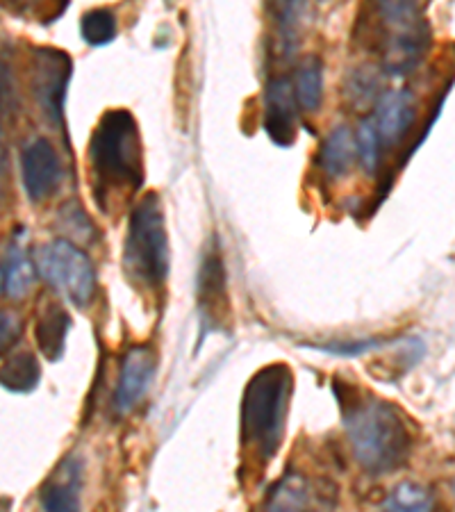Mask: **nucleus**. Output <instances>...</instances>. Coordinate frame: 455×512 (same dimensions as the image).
Returning a JSON list of instances; mask_svg holds the SVG:
<instances>
[{
  "mask_svg": "<svg viewBox=\"0 0 455 512\" xmlns=\"http://www.w3.org/2000/svg\"><path fill=\"white\" fill-rule=\"evenodd\" d=\"M157 355L151 346H132L121 360L117 390L112 396L114 415L126 417L144 401L155 378Z\"/></svg>",
  "mask_w": 455,
  "mask_h": 512,
  "instance_id": "nucleus-7",
  "label": "nucleus"
},
{
  "mask_svg": "<svg viewBox=\"0 0 455 512\" xmlns=\"http://www.w3.org/2000/svg\"><path fill=\"white\" fill-rule=\"evenodd\" d=\"M294 390L287 365H269L246 383L242 399V444L260 465H269L285 435V417Z\"/></svg>",
  "mask_w": 455,
  "mask_h": 512,
  "instance_id": "nucleus-3",
  "label": "nucleus"
},
{
  "mask_svg": "<svg viewBox=\"0 0 455 512\" xmlns=\"http://www.w3.org/2000/svg\"><path fill=\"white\" fill-rule=\"evenodd\" d=\"M37 271L48 285L64 294L73 305L87 308L96 296V269L89 255L60 237L37 251Z\"/></svg>",
  "mask_w": 455,
  "mask_h": 512,
  "instance_id": "nucleus-5",
  "label": "nucleus"
},
{
  "mask_svg": "<svg viewBox=\"0 0 455 512\" xmlns=\"http://www.w3.org/2000/svg\"><path fill=\"white\" fill-rule=\"evenodd\" d=\"M198 294H201L203 312H219L217 308L226 305V269L217 251L205 255L201 264V276H198Z\"/></svg>",
  "mask_w": 455,
  "mask_h": 512,
  "instance_id": "nucleus-16",
  "label": "nucleus"
},
{
  "mask_svg": "<svg viewBox=\"0 0 455 512\" xmlns=\"http://www.w3.org/2000/svg\"><path fill=\"white\" fill-rule=\"evenodd\" d=\"M346 94L353 98V105H369L378 94L376 71L371 69L353 71L349 85H346Z\"/></svg>",
  "mask_w": 455,
  "mask_h": 512,
  "instance_id": "nucleus-24",
  "label": "nucleus"
},
{
  "mask_svg": "<svg viewBox=\"0 0 455 512\" xmlns=\"http://www.w3.org/2000/svg\"><path fill=\"white\" fill-rule=\"evenodd\" d=\"M385 510H415V512H424V510H433L435 508V497L428 487L419 485V483H401L394 487V492L387 497L383 503Z\"/></svg>",
  "mask_w": 455,
  "mask_h": 512,
  "instance_id": "nucleus-22",
  "label": "nucleus"
},
{
  "mask_svg": "<svg viewBox=\"0 0 455 512\" xmlns=\"http://www.w3.org/2000/svg\"><path fill=\"white\" fill-rule=\"evenodd\" d=\"M12 12L23 16H39L41 21H53L66 10V0H5Z\"/></svg>",
  "mask_w": 455,
  "mask_h": 512,
  "instance_id": "nucleus-23",
  "label": "nucleus"
},
{
  "mask_svg": "<svg viewBox=\"0 0 455 512\" xmlns=\"http://www.w3.org/2000/svg\"><path fill=\"white\" fill-rule=\"evenodd\" d=\"M267 510H301L310 506V485L301 474H287L273 487L267 503Z\"/></svg>",
  "mask_w": 455,
  "mask_h": 512,
  "instance_id": "nucleus-18",
  "label": "nucleus"
},
{
  "mask_svg": "<svg viewBox=\"0 0 455 512\" xmlns=\"http://www.w3.org/2000/svg\"><path fill=\"white\" fill-rule=\"evenodd\" d=\"M117 16L105 7H96L82 14L80 19V35L89 46H107L117 37Z\"/></svg>",
  "mask_w": 455,
  "mask_h": 512,
  "instance_id": "nucleus-20",
  "label": "nucleus"
},
{
  "mask_svg": "<svg viewBox=\"0 0 455 512\" xmlns=\"http://www.w3.org/2000/svg\"><path fill=\"white\" fill-rule=\"evenodd\" d=\"M10 96H12L10 73H7L5 64H0V201H3V194H5V173H7L5 142H3V119H5L7 107H10Z\"/></svg>",
  "mask_w": 455,
  "mask_h": 512,
  "instance_id": "nucleus-25",
  "label": "nucleus"
},
{
  "mask_svg": "<svg viewBox=\"0 0 455 512\" xmlns=\"http://www.w3.org/2000/svg\"><path fill=\"white\" fill-rule=\"evenodd\" d=\"M23 333V321L16 312H0V355L7 353L12 346L19 342Z\"/></svg>",
  "mask_w": 455,
  "mask_h": 512,
  "instance_id": "nucleus-26",
  "label": "nucleus"
},
{
  "mask_svg": "<svg viewBox=\"0 0 455 512\" xmlns=\"http://www.w3.org/2000/svg\"><path fill=\"white\" fill-rule=\"evenodd\" d=\"M41 381V365L35 355L23 351L14 353L12 358H7L3 365H0V385L5 390L26 394L32 392Z\"/></svg>",
  "mask_w": 455,
  "mask_h": 512,
  "instance_id": "nucleus-15",
  "label": "nucleus"
},
{
  "mask_svg": "<svg viewBox=\"0 0 455 512\" xmlns=\"http://www.w3.org/2000/svg\"><path fill=\"white\" fill-rule=\"evenodd\" d=\"M383 342L378 340H364V342H339V344H324L317 346V349L326 351V353H335V355H362L367 351H374Z\"/></svg>",
  "mask_w": 455,
  "mask_h": 512,
  "instance_id": "nucleus-27",
  "label": "nucleus"
},
{
  "mask_svg": "<svg viewBox=\"0 0 455 512\" xmlns=\"http://www.w3.org/2000/svg\"><path fill=\"white\" fill-rule=\"evenodd\" d=\"M376 121L378 135L385 146L401 144L417 121L415 96L408 89H394L378 98L376 110L371 114Z\"/></svg>",
  "mask_w": 455,
  "mask_h": 512,
  "instance_id": "nucleus-10",
  "label": "nucleus"
},
{
  "mask_svg": "<svg viewBox=\"0 0 455 512\" xmlns=\"http://www.w3.org/2000/svg\"><path fill=\"white\" fill-rule=\"evenodd\" d=\"M80 490H82V462L69 456L60 462L44 485L41 492V508L60 512V510H78L80 508Z\"/></svg>",
  "mask_w": 455,
  "mask_h": 512,
  "instance_id": "nucleus-11",
  "label": "nucleus"
},
{
  "mask_svg": "<svg viewBox=\"0 0 455 512\" xmlns=\"http://www.w3.org/2000/svg\"><path fill=\"white\" fill-rule=\"evenodd\" d=\"M294 80L289 76L271 78L264 87V130L278 146H292L299 114Z\"/></svg>",
  "mask_w": 455,
  "mask_h": 512,
  "instance_id": "nucleus-9",
  "label": "nucleus"
},
{
  "mask_svg": "<svg viewBox=\"0 0 455 512\" xmlns=\"http://www.w3.org/2000/svg\"><path fill=\"white\" fill-rule=\"evenodd\" d=\"M71 78L69 55L55 48H37L32 57V94L53 128L62 126L66 85Z\"/></svg>",
  "mask_w": 455,
  "mask_h": 512,
  "instance_id": "nucleus-6",
  "label": "nucleus"
},
{
  "mask_svg": "<svg viewBox=\"0 0 455 512\" xmlns=\"http://www.w3.org/2000/svg\"><path fill=\"white\" fill-rule=\"evenodd\" d=\"M21 176L23 189L32 203L46 201L57 192L62 183V162L48 139L39 137L23 148Z\"/></svg>",
  "mask_w": 455,
  "mask_h": 512,
  "instance_id": "nucleus-8",
  "label": "nucleus"
},
{
  "mask_svg": "<svg viewBox=\"0 0 455 512\" xmlns=\"http://www.w3.org/2000/svg\"><path fill=\"white\" fill-rule=\"evenodd\" d=\"M71 330V317L60 303H46L41 308L35 326V340L41 355L48 362H57L64 355L66 337Z\"/></svg>",
  "mask_w": 455,
  "mask_h": 512,
  "instance_id": "nucleus-12",
  "label": "nucleus"
},
{
  "mask_svg": "<svg viewBox=\"0 0 455 512\" xmlns=\"http://www.w3.org/2000/svg\"><path fill=\"white\" fill-rule=\"evenodd\" d=\"M3 283H5V278H3V271H0V289H3Z\"/></svg>",
  "mask_w": 455,
  "mask_h": 512,
  "instance_id": "nucleus-28",
  "label": "nucleus"
},
{
  "mask_svg": "<svg viewBox=\"0 0 455 512\" xmlns=\"http://www.w3.org/2000/svg\"><path fill=\"white\" fill-rule=\"evenodd\" d=\"M271 16L276 21L280 41H283L285 51H292L299 41L301 23L308 12V0H269Z\"/></svg>",
  "mask_w": 455,
  "mask_h": 512,
  "instance_id": "nucleus-17",
  "label": "nucleus"
},
{
  "mask_svg": "<svg viewBox=\"0 0 455 512\" xmlns=\"http://www.w3.org/2000/svg\"><path fill=\"white\" fill-rule=\"evenodd\" d=\"M89 171L98 205L137 192L144 180L142 142L128 110H107L89 139Z\"/></svg>",
  "mask_w": 455,
  "mask_h": 512,
  "instance_id": "nucleus-2",
  "label": "nucleus"
},
{
  "mask_svg": "<svg viewBox=\"0 0 455 512\" xmlns=\"http://www.w3.org/2000/svg\"><path fill=\"white\" fill-rule=\"evenodd\" d=\"M294 92L303 112H319L321 101H324V64L319 57H305L299 64V71L294 76Z\"/></svg>",
  "mask_w": 455,
  "mask_h": 512,
  "instance_id": "nucleus-14",
  "label": "nucleus"
},
{
  "mask_svg": "<svg viewBox=\"0 0 455 512\" xmlns=\"http://www.w3.org/2000/svg\"><path fill=\"white\" fill-rule=\"evenodd\" d=\"M355 155L358 153H355V135L351 128L335 126L321 144L317 162L328 180H339L353 169Z\"/></svg>",
  "mask_w": 455,
  "mask_h": 512,
  "instance_id": "nucleus-13",
  "label": "nucleus"
},
{
  "mask_svg": "<svg viewBox=\"0 0 455 512\" xmlns=\"http://www.w3.org/2000/svg\"><path fill=\"white\" fill-rule=\"evenodd\" d=\"M335 394L355 462L371 476L401 469L412 451V435L401 412L376 396H360L342 381H335Z\"/></svg>",
  "mask_w": 455,
  "mask_h": 512,
  "instance_id": "nucleus-1",
  "label": "nucleus"
},
{
  "mask_svg": "<svg viewBox=\"0 0 455 512\" xmlns=\"http://www.w3.org/2000/svg\"><path fill=\"white\" fill-rule=\"evenodd\" d=\"M35 280V267H32L26 251L19 246H12L10 258H7V274H5V289L10 299H23Z\"/></svg>",
  "mask_w": 455,
  "mask_h": 512,
  "instance_id": "nucleus-21",
  "label": "nucleus"
},
{
  "mask_svg": "<svg viewBox=\"0 0 455 512\" xmlns=\"http://www.w3.org/2000/svg\"><path fill=\"white\" fill-rule=\"evenodd\" d=\"M355 153H358L364 173L376 176L380 167V153H383V139L378 135L374 117L362 119L358 130H355Z\"/></svg>",
  "mask_w": 455,
  "mask_h": 512,
  "instance_id": "nucleus-19",
  "label": "nucleus"
},
{
  "mask_svg": "<svg viewBox=\"0 0 455 512\" xmlns=\"http://www.w3.org/2000/svg\"><path fill=\"white\" fill-rule=\"evenodd\" d=\"M123 271L135 287L157 292L167 283L171 271V251L160 196L146 194L130 212L126 244H123Z\"/></svg>",
  "mask_w": 455,
  "mask_h": 512,
  "instance_id": "nucleus-4",
  "label": "nucleus"
}]
</instances>
